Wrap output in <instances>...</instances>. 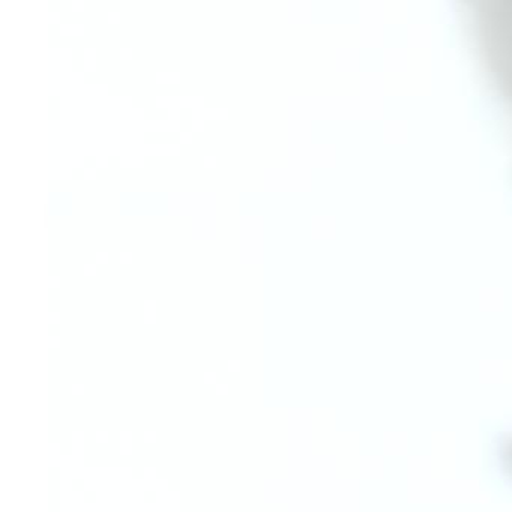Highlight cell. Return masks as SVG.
<instances>
[{
  "label": "cell",
  "mask_w": 512,
  "mask_h": 512,
  "mask_svg": "<svg viewBox=\"0 0 512 512\" xmlns=\"http://www.w3.org/2000/svg\"><path fill=\"white\" fill-rule=\"evenodd\" d=\"M499 458L502 469L512 479V434L506 436L500 443Z\"/></svg>",
  "instance_id": "7a4b0ae2"
},
{
  "label": "cell",
  "mask_w": 512,
  "mask_h": 512,
  "mask_svg": "<svg viewBox=\"0 0 512 512\" xmlns=\"http://www.w3.org/2000/svg\"><path fill=\"white\" fill-rule=\"evenodd\" d=\"M472 26L488 77L512 103V0H478L473 5Z\"/></svg>",
  "instance_id": "6da1fadb"
}]
</instances>
